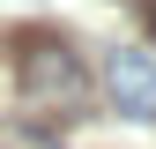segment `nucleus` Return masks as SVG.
Returning <instances> with one entry per match:
<instances>
[{"label": "nucleus", "instance_id": "obj_1", "mask_svg": "<svg viewBox=\"0 0 156 149\" xmlns=\"http://www.w3.org/2000/svg\"><path fill=\"white\" fill-rule=\"evenodd\" d=\"M23 97L45 104V112H67L74 97H82V60L60 45V37H23Z\"/></svg>", "mask_w": 156, "mask_h": 149}, {"label": "nucleus", "instance_id": "obj_2", "mask_svg": "<svg viewBox=\"0 0 156 149\" xmlns=\"http://www.w3.org/2000/svg\"><path fill=\"white\" fill-rule=\"evenodd\" d=\"M112 112L119 119H156V60L149 52H112Z\"/></svg>", "mask_w": 156, "mask_h": 149}, {"label": "nucleus", "instance_id": "obj_3", "mask_svg": "<svg viewBox=\"0 0 156 149\" xmlns=\"http://www.w3.org/2000/svg\"><path fill=\"white\" fill-rule=\"evenodd\" d=\"M149 30H156V0H149Z\"/></svg>", "mask_w": 156, "mask_h": 149}]
</instances>
